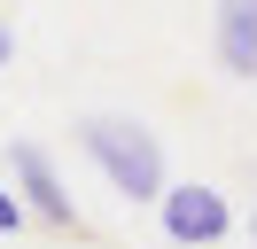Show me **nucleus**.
<instances>
[{"label":"nucleus","instance_id":"423d86ee","mask_svg":"<svg viewBox=\"0 0 257 249\" xmlns=\"http://www.w3.org/2000/svg\"><path fill=\"white\" fill-rule=\"evenodd\" d=\"M8 55H16V31H8V24H0V62H8Z\"/></svg>","mask_w":257,"mask_h":249},{"label":"nucleus","instance_id":"20e7f679","mask_svg":"<svg viewBox=\"0 0 257 249\" xmlns=\"http://www.w3.org/2000/svg\"><path fill=\"white\" fill-rule=\"evenodd\" d=\"M218 62L234 78H257V0H218Z\"/></svg>","mask_w":257,"mask_h":249},{"label":"nucleus","instance_id":"0eeeda50","mask_svg":"<svg viewBox=\"0 0 257 249\" xmlns=\"http://www.w3.org/2000/svg\"><path fill=\"white\" fill-rule=\"evenodd\" d=\"M249 241H257V210H249Z\"/></svg>","mask_w":257,"mask_h":249},{"label":"nucleus","instance_id":"39448f33","mask_svg":"<svg viewBox=\"0 0 257 249\" xmlns=\"http://www.w3.org/2000/svg\"><path fill=\"white\" fill-rule=\"evenodd\" d=\"M16 226H24V202L8 195V187H0V233H16Z\"/></svg>","mask_w":257,"mask_h":249},{"label":"nucleus","instance_id":"f257e3e1","mask_svg":"<svg viewBox=\"0 0 257 249\" xmlns=\"http://www.w3.org/2000/svg\"><path fill=\"white\" fill-rule=\"evenodd\" d=\"M78 148L101 164V179H109L117 195H133V202H164L172 195V187H164V148H156L148 125H133V117H86Z\"/></svg>","mask_w":257,"mask_h":249},{"label":"nucleus","instance_id":"f03ea898","mask_svg":"<svg viewBox=\"0 0 257 249\" xmlns=\"http://www.w3.org/2000/svg\"><path fill=\"white\" fill-rule=\"evenodd\" d=\"M164 210V233H172L179 249H203V241H218V233H234V210H226V195L218 187H172V195L156 202Z\"/></svg>","mask_w":257,"mask_h":249},{"label":"nucleus","instance_id":"7ed1b4c3","mask_svg":"<svg viewBox=\"0 0 257 249\" xmlns=\"http://www.w3.org/2000/svg\"><path fill=\"white\" fill-rule=\"evenodd\" d=\"M8 171H16V187L32 195V210L47 218V226H70V233H78V210H70V195H63V179H55V164L32 148V140H16V148H8Z\"/></svg>","mask_w":257,"mask_h":249}]
</instances>
